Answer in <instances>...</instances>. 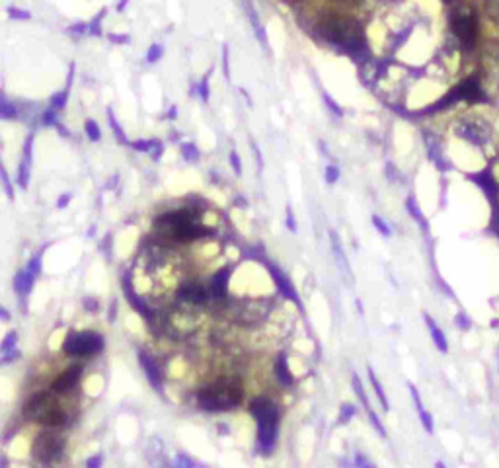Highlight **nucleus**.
Masks as SVG:
<instances>
[{
	"instance_id": "nucleus-40",
	"label": "nucleus",
	"mask_w": 499,
	"mask_h": 468,
	"mask_svg": "<svg viewBox=\"0 0 499 468\" xmlns=\"http://www.w3.org/2000/svg\"><path fill=\"white\" fill-rule=\"evenodd\" d=\"M86 308H88V310H96V308H98V303L92 301V299H88V301H86Z\"/></svg>"
},
{
	"instance_id": "nucleus-35",
	"label": "nucleus",
	"mask_w": 499,
	"mask_h": 468,
	"mask_svg": "<svg viewBox=\"0 0 499 468\" xmlns=\"http://www.w3.org/2000/svg\"><path fill=\"white\" fill-rule=\"evenodd\" d=\"M10 16L12 18H22V20H28V18H30V14L20 12V10H10Z\"/></svg>"
},
{
	"instance_id": "nucleus-34",
	"label": "nucleus",
	"mask_w": 499,
	"mask_h": 468,
	"mask_svg": "<svg viewBox=\"0 0 499 468\" xmlns=\"http://www.w3.org/2000/svg\"><path fill=\"white\" fill-rule=\"evenodd\" d=\"M110 121H111V125H113V129H115V135H117V137H119V141H123L121 129H119V125H117V121L113 119V115H111V111H110Z\"/></svg>"
},
{
	"instance_id": "nucleus-2",
	"label": "nucleus",
	"mask_w": 499,
	"mask_h": 468,
	"mask_svg": "<svg viewBox=\"0 0 499 468\" xmlns=\"http://www.w3.org/2000/svg\"><path fill=\"white\" fill-rule=\"evenodd\" d=\"M250 412L257 422V445L264 455H269L277 441L279 410L267 398H255L250 404Z\"/></svg>"
},
{
	"instance_id": "nucleus-3",
	"label": "nucleus",
	"mask_w": 499,
	"mask_h": 468,
	"mask_svg": "<svg viewBox=\"0 0 499 468\" xmlns=\"http://www.w3.org/2000/svg\"><path fill=\"white\" fill-rule=\"evenodd\" d=\"M320 33L328 41L342 45L349 51H357L365 43V35H363V30L359 28V23L342 18V16H333V18L320 22Z\"/></svg>"
},
{
	"instance_id": "nucleus-18",
	"label": "nucleus",
	"mask_w": 499,
	"mask_h": 468,
	"mask_svg": "<svg viewBox=\"0 0 499 468\" xmlns=\"http://www.w3.org/2000/svg\"><path fill=\"white\" fill-rule=\"evenodd\" d=\"M2 353H4V361H12V357H16L18 355V351H16V334L10 332L6 339H4V343H2Z\"/></svg>"
},
{
	"instance_id": "nucleus-43",
	"label": "nucleus",
	"mask_w": 499,
	"mask_h": 468,
	"mask_svg": "<svg viewBox=\"0 0 499 468\" xmlns=\"http://www.w3.org/2000/svg\"><path fill=\"white\" fill-rule=\"evenodd\" d=\"M437 468H444V466H443V462H437Z\"/></svg>"
},
{
	"instance_id": "nucleus-12",
	"label": "nucleus",
	"mask_w": 499,
	"mask_h": 468,
	"mask_svg": "<svg viewBox=\"0 0 499 468\" xmlns=\"http://www.w3.org/2000/svg\"><path fill=\"white\" fill-rule=\"evenodd\" d=\"M228 279H230V272H228V269H221V272L213 277L209 291H211V294L215 297V299H224V297H226Z\"/></svg>"
},
{
	"instance_id": "nucleus-41",
	"label": "nucleus",
	"mask_w": 499,
	"mask_h": 468,
	"mask_svg": "<svg viewBox=\"0 0 499 468\" xmlns=\"http://www.w3.org/2000/svg\"><path fill=\"white\" fill-rule=\"evenodd\" d=\"M201 96H203V100L209 98V92H207V82H203V84H201Z\"/></svg>"
},
{
	"instance_id": "nucleus-9",
	"label": "nucleus",
	"mask_w": 499,
	"mask_h": 468,
	"mask_svg": "<svg viewBox=\"0 0 499 468\" xmlns=\"http://www.w3.org/2000/svg\"><path fill=\"white\" fill-rule=\"evenodd\" d=\"M451 98L464 100V102H478V100L484 98V92H482V86H480V82L476 78H468V80H464L462 84H458L455 88Z\"/></svg>"
},
{
	"instance_id": "nucleus-13",
	"label": "nucleus",
	"mask_w": 499,
	"mask_h": 468,
	"mask_svg": "<svg viewBox=\"0 0 499 468\" xmlns=\"http://www.w3.org/2000/svg\"><path fill=\"white\" fill-rule=\"evenodd\" d=\"M275 375H277V379L281 384H285V386H293V375H291V369H288V363H287V357L285 355H279L277 357V363H275Z\"/></svg>"
},
{
	"instance_id": "nucleus-42",
	"label": "nucleus",
	"mask_w": 499,
	"mask_h": 468,
	"mask_svg": "<svg viewBox=\"0 0 499 468\" xmlns=\"http://www.w3.org/2000/svg\"><path fill=\"white\" fill-rule=\"evenodd\" d=\"M339 2H344V4H355L359 0H339Z\"/></svg>"
},
{
	"instance_id": "nucleus-25",
	"label": "nucleus",
	"mask_w": 499,
	"mask_h": 468,
	"mask_svg": "<svg viewBox=\"0 0 499 468\" xmlns=\"http://www.w3.org/2000/svg\"><path fill=\"white\" fill-rule=\"evenodd\" d=\"M337 178H339V170H337L335 166H328V168H326V180H328L330 184H335Z\"/></svg>"
},
{
	"instance_id": "nucleus-44",
	"label": "nucleus",
	"mask_w": 499,
	"mask_h": 468,
	"mask_svg": "<svg viewBox=\"0 0 499 468\" xmlns=\"http://www.w3.org/2000/svg\"><path fill=\"white\" fill-rule=\"evenodd\" d=\"M291 2H299V0H291Z\"/></svg>"
},
{
	"instance_id": "nucleus-17",
	"label": "nucleus",
	"mask_w": 499,
	"mask_h": 468,
	"mask_svg": "<svg viewBox=\"0 0 499 468\" xmlns=\"http://www.w3.org/2000/svg\"><path fill=\"white\" fill-rule=\"evenodd\" d=\"M32 285H34V275L30 272H22L18 273V277H16V289H18V293H30V289H32Z\"/></svg>"
},
{
	"instance_id": "nucleus-39",
	"label": "nucleus",
	"mask_w": 499,
	"mask_h": 468,
	"mask_svg": "<svg viewBox=\"0 0 499 468\" xmlns=\"http://www.w3.org/2000/svg\"><path fill=\"white\" fill-rule=\"evenodd\" d=\"M111 39H113V41H117V43H127V41H129V37H127V35H111Z\"/></svg>"
},
{
	"instance_id": "nucleus-16",
	"label": "nucleus",
	"mask_w": 499,
	"mask_h": 468,
	"mask_svg": "<svg viewBox=\"0 0 499 468\" xmlns=\"http://www.w3.org/2000/svg\"><path fill=\"white\" fill-rule=\"evenodd\" d=\"M30 151H32V141L25 142V154H23V162L20 168V185L28 187V178H30Z\"/></svg>"
},
{
	"instance_id": "nucleus-29",
	"label": "nucleus",
	"mask_w": 499,
	"mask_h": 468,
	"mask_svg": "<svg viewBox=\"0 0 499 468\" xmlns=\"http://www.w3.org/2000/svg\"><path fill=\"white\" fill-rule=\"evenodd\" d=\"M230 162H232V168L236 170V174H242V166H240V158L236 153H230Z\"/></svg>"
},
{
	"instance_id": "nucleus-19",
	"label": "nucleus",
	"mask_w": 499,
	"mask_h": 468,
	"mask_svg": "<svg viewBox=\"0 0 499 468\" xmlns=\"http://www.w3.org/2000/svg\"><path fill=\"white\" fill-rule=\"evenodd\" d=\"M369 377H371V384H373V388H375V392H377L378 400H380V404H382V410L388 412V400H386V396H384V392H382V386H380L378 379L375 377V373H373L371 369H369Z\"/></svg>"
},
{
	"instance_id": "nucleus-6",
	"label": "nucleus",
	"mask_w": 499,
	"mask_h": 468,
	"mask_svg": "<svg viewBox=\"0 0 499 468\" xmlns=\"http://www.w3.org/2000/svg\"><path fill=\"white\" fill-rule=\"evenodd\" d=\"M451 28H453V33L458 37L460 43L468 45V47H472L476 43L478 23L476 16L472 12L458 10L455 16H451Z\"/></svg>"
},
{
	"instance_id": "nucleus-33",
	"label": "nucleus",
	"mask_w": 499,
	"mask_h": 468,
	"mask_svg": "<svg viewBox=\"0 0 499 468\" xmlns=\"http://www.w3.org/2000/svg\"><path fill=\"white\" fill-rule=\"evenodd\" d=\"M178 462L181 468H193V462H191L188 457H183V455H179L178 457Z\"/></svg>"
},
{
	"instance_id": "nucleus-15",
	"label": "nucleus",
	"mask_w": 499,
	"mask_h": 468,
	"mask_svg": "<svg viewBox=\"0 0 499 468\" xmlns=\"http://www.w3.org/2000/svg\"><path fill=\"white\" fill-rule=\"evenodd\" d=\"M425 320H427V326H429V332H431V338H433V341H435V346L441 349V351H447L449 346H447V339H444L443 332L437 328V324L433 322L429 316H425Z\"/></svg>"
},
{
	"instance_id": "nucleus-20",
	"label": "nucleus",
	"mask_w": 499,
	"mask_h": 468,
	"mask_svg": "<svg viewBox=\"0 0 499 468\" xmlns=\"http://www.w3.org/2000/svg\"><path fill=\"white\" fill-rule=\"evenodd\" d=\"M84 129H86V133H88L90 141H100L101 133H100V127H98V123H96V121L88 119V121H86V125H84Z\"/></svg>"
},
{
	"instance_id": "nucleus-30",
	"label": "nucleus",
	"mask_w": 499,
	"mask_h": 468,
	"mask_svg": "<svg viewBox=\"0 0 499 468\" xmlns=\"http://www.w3.org/2000/svg\"><path fill=\"white\" fill-rule=\"evenodd\" d=\"M355 462H357V466H359V468H375L373 464H371V462H369V460H366L365 457H363V455H357V457H355Z\"/></svg>"
},
{
	"instance_id": "nucleus-8",
	"label": "nucleus",
	"mask_w": 499,
	"mask_h": 468,
	"mask_svg": "<svg viewBox=\"0 0 499 468\" xmlns=\"http://www.w3.org/2000/svg\"><path fill=\"white\" fill-rule=\"evenodd\" d=\"M209 294H211V291L205 285L197 283V281H189V283L181 285L178 291L179 299L189 303V305H203V303H207Z\"/></svg>"
},
{
	"instance_id": "nucleus-32",
	"label": "nucleus",
	"mask_w": 499,
	"mask_h": 468,
	"mask_svg": "<svg viewBox=\"0 0 499 468\" xmlns=\"http://www.w3.org/2000/svg\"><path fill=\"white\" fill-rule=\"evenodd\" d=\"M154 144H156V142H152V141H150V142L137 141V142H135V149H137V151H148V146H154Z\"/></svg>"
},
{
	"instance_id": "nucleus-26",
	"label": "nucleus",
	"mask_w": 499,
	"mask_h": 468,
	"mask_svg": "<svg viewBox=\"0 0 499 468\" xmlns=\"http://www.w3.org/2000/svg\"><path fill=\"white\" fill-rule=\"evenodd\" d=\"M419 417H422L423 427H425V429H427V431L431 433V431H433V417H431V414H427L425 410H422V412H419Z\"/></svg>"
},
{
	"instance_id": "nucleus-36",
	"label": "nucleus",
	"mask_w": 499,
	"mask_h": 468,
	"mask_svg": "<svg viewBox=\"0 0 499 468\" xmlns=\"http://www.w3.org/2000/svg\"><path fill=\"white\" fill-rule=\"evenodd\" d=\"M287 225H288V229L293 230H297V225H295V220H293V213H291V209H288V213H287Z\"/></svg>"
},
{
	"instance_id": "nucleus-23",
	"label": "nucleus",
	"mask_w": 499,
	"mask_h": 468,
	"mask_svg": "<svg viewBox=\"0 0 499 468\" xmlns=\"http://www.w3.org/2000/svg\"><path fill=\"white\" fill-rule=\"evenodd\" d=\"M369 412V417H371V424H373V427L377 429L378 433L382 437H386V431H384V427H382V424H380V420H378V415L373 412V410H366Z\"/></svg>"
},
{
	"instance_id": "nucleus-38",
	"label": "nucleus",
	"mask_w": 499,
	"mask_h": 468,
	"mask_svg": "<svg viewBox=\"0 0 499 468\" xmlns=\"http://www.w3.org/2000/svg\"><path fill=\"white\" fill-rule=\"evenodd\" d=\"M326 104H328V106H330V108H332L333 111L337 113V115H342V109H339V108H337V106H335V104H333L332 98H328V96H326Z\"/></svg>"
},
{
	"instance_id": "nucleus-37",
	"label": "nucleus",
	"mask_w": 499,
	"mask_h": 468,
	"mask_svg": "<svg viewBox=\"0 0 499 468\" xmlns=\"http://www.w3.org/2000/svg\"><path fill=\"white\" fill-rule=\"evenodd\" d=\"M68 201H70V195H68V193H65V197H61V199L57 201V207H59V209L65 207V205H68Z\"/></svg>"
},
{
	"instance_id": "nucleus-31",
	"label": "nucleus",
	"mask_w": 499,
	"mask_h": 468,
	"mask_svg": "<svg viewBox=\"0 0 499 468\" xmlns=\"http://www.w3.org/2000/svg\"><path fill=\"white\" fill-rule=\"evenodd\" d=\"M101 466V457H90L86 462V468H100Z\"/></svg>"
},
{
	"instance_id": "nucleus-1",
	"label": "nucleus",
	"mask_w": 499,
	"mask_h": 468,
	"mask_svg": "<svg viewBox=\"0 0 499 468\" xmlns=\"http://www.w3.org/2000/svg\"><path fill=\"white\" fill-rule=\"evenodd\" d=\"M154 232L162 238L176 240V242H189L209 234V230L199 225L195 213L189 209H178L162 215L154 223Z\"/></svg>"
},
{
	"instance_id": "nucleus-11",
	"label": "nucleus",
	"mask_w": 499,
	"mask_h": 468,
	"mask_svg": "<svg viewBox=\"0 0 499 468\" xmlns=\"http://www.w3.org/2000/svg\"><path fill=\"white\" fill-rule=\"evenodd\" d=\"M139 363L143 365L144 373H146L148 381L152 382V386H154V388H160V386H162V379H160V371H158L156 363L152 361V357H148L144 351H141V353H139Z\"/></svg>"
},
{
	"instance_id": "nucleus-14",
	"label": "nucleus",
	"mask_w": 499,
	"mask_h": 468,
	"mask_svg": "<svg viewBox=\"0 0 499 468\" xmlns=\"http://www.w3.org/2000/svg\"><path fill=\"white\" fill-rule=\"evenodd\" d=\"M273 277H275V283H277V287H279V291L281 293L285 294L287 299H291V301H297L299 303V297H297V293L293 291V287H291V283H288L287 279L281 275V273L277 272V269H273Z\"/></svg>"
},
{
	"instance_id": "nucleus-24",
	"label": "nucleus",
	"mask_w": 499,
	"mask_h": 468,
	"mask_svg": "<svg viewBox=\"0 0 499 468\" xmlns=\"http://www.w3.org/2000/svg\"><path fill=\"white\" fill-rule=\"evenodd\" d=\"M162 57V45H152L148 51V63H154Z\"/></svg>"
},
{
	"instance_id": "nucleus-22",
	"label": "nucleus",
	"mask_w": 499,
	"mask_h": 468,
	"mask_svg": "<svg viewBox=\"0 0 499 468\" xmlns=\"http://www.w3.org/2000/svg\"><path fill=\"white\" fill-rule=\"evenodd\" d=\"M181 153H183V158H188V160H197V156H199V153H197V149L193 146V144H183L181 146Z\"/></svg>"
},
{
	"instance_id": "nucleus-10",
	"label": "nucleus",
	"mask_w": 499,
	"mask_h": 468,
	"mask_svg": "<svg viewBox=\"0 0 499 468\" xmlns=\"http://www.w3.org/2000/svg\"><path fill=\"white\" fill-rule=\"evenodd\" d=\"M80 373H82V367H80V365H74V367H70L68 371H65V373L53 382V390L67 392L68 388H72V386L78 382V379H80Z\"/></svg>"
},
{
	"instance_id": "nucleus-5",
	"label": "nucleus",
	"mask_w": 499,
	"mask_h": 468,
	"mask_svg": "<svg viewBox=\"0 0 499 468\" xmlns=\"http://www.w3.org/2000/svg\"><path fill=\"white\" fill-rule=\"evenodd\" d=\"M103 348V338L100 334H94V332H80V334H70L65 343H63V349L65 353L70 355V357H86V355H94L101 351Z\"/></svg>"
},
{
	"instance_id": "nucleus-4",
	"label": "nucleus",
	"mask_w": 499,
	"mask_h": 468,
	"mask_svg": "<svg viewBox=\"0 0 499 468\" xmlns=\"http://www.w3.org/2000/svg\"><path fill=\"white\" fill-rule=\"evenodd\" d=\"M242 402V388L230 381H221L215 386L197 392V404L207 412H224Z\"/></svg>"
},
{
	"instance_id": "nucleus-7",
	"label": "nucleus",
	"mask_w": 499,
	"mask_h": 468,
	"mask_svg": "<svg viewBox=\"0 0 499 468\" xmlns=\"http://www.w3.org/2000/svg\"><path fill=\"white\" fill-rule=\"evenodd\" d=\"M63 447H65V439L57 433H41L37 437L34 445V455L37 458H41L45 462L57 458L63 453Z\"/></svg>"
},
{
	"instance_id": "nucleus-21",
	"label": "nucleus",
	"mask_w": 499,
	"mask_h": 468,
	"mask_svg": "<svg viewBox=\"0 0 499 468\" xmlns=\"http://www.w3.org/2000/svg\"><path fill=\"white\" fill-rule=\"evenodd\" d=\"M353 414H355V408H353L351 404H344V406H342V415H339V422H342V424H347V422L353 417Z\"/></svg>"
},
{
	"instance_id": "nucleus-27",
	"label": "nucleus",
	"mask_w": 499,
	"mask_h": 468,
	"mask_svg": "<svg viewBox=\"0 0 499 468\" xmlns=\"http://www.w3.org/2000/svg\"><path fill=\"white\" fill-rule=\"evenodd\" d=\"M39 269H41V260H39V258H34V260L30 261V265H28V269H25V272H30L35 277V275L39 273Z\"/></svg>"
},
{
	"instance_id": "nucleus-28",
	"label": "nucleus",
	"mask_w": 499,
	"mask_h": 468,
	"mask_svg": "<svg viewBox=\"0 0 499 468\" xmlns=\"http://www.w3.org/2000/svg\"><path fill=\"white\" fill-rule=\"evenodd\" d=\"M373 223H375V227H377L378 230H380V234H384V236H388L390 234V230L386 229V225H384V220L380 217H373Z\"/></svg>"
}]
</instances>
